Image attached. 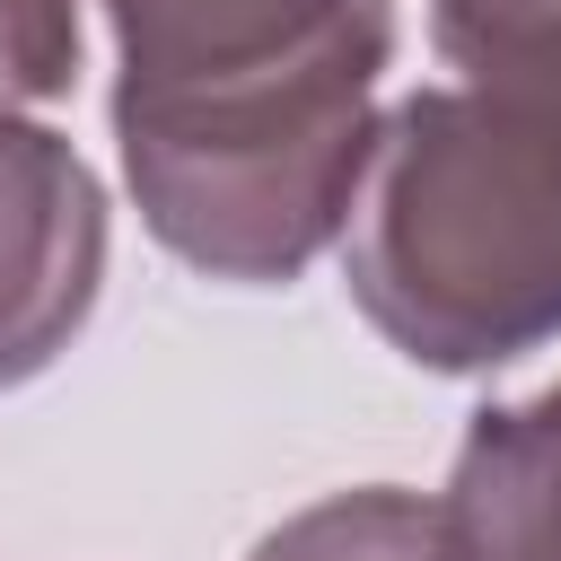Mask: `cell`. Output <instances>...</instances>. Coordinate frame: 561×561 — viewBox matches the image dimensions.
<instances>
[{"label": "cell", "instance_id": "obj_1", "mask_svg": "<svg viewBox=\"0 0 561 561\" xmlns=\"http://www.w3.org/2000/svg\"><path fill=\"white\" fill-rule=\"evenodd\" d=\"M114 149L167 254L210 280H298L377 149L386 0H105Z\"/></svg>", "mask_w": 561, "mask_h": 561}, {"label": "cell", "instance_id": "obj_2", "mask_svg": "<svg viewBox=\"0 0 561 561\" xmlns=\"http://www.w3.org/2000/svg\"><path fill=\"white\" fill-rule=\"evenodd\" d=\"M359 316L421 368H500L561 333V114L491 88H412L342 228Z\"/></svg>", "mask_w": 561, "mask_h": 561}, {"label": "cell", "instance_id": "obj_3", "mask_svg": "<svg viewBox=\"0 0 561 561\" xmlns=\"http://www.w3.org/2000/svg\"><path fill=\"white\" fill-rule=\"evenodd\" d=\"M105 280V193L88 158L0 96V386L70 351Z\"/></svg>", "mask_w": 561, "mask_h": 561}, {"label": "cell", "instance_id": "obj_4", "mask_svg": "<svg viewBox=\"0 0 561 561\" xmlns=\"http://www.w3.org/2000/svg\"><path fill=\"white\" fill-rule=\"evenodd\" d=\"M447 561H561V377L473 412L438 491Z\"/></svg>", "mask_w": 561, "mask_h": 561}, {"label": "cell", "instance_id": "obj_5", "mask_svg": "<svg viewBox=\"0 0 561 561\" xmlns=\"http://www.w3.org/2000/svg\"><path fill=\"white\" fill-rule=\"evenodd\" d=\"M430 35L465 88L561 114V0H430Z\"/></svg>", "mask_w": 561, "mask_h": 561}, {"label": "cell", "instance_id": "obj_6", "mask_svg": "<svg viewBox=\"0 0 561 561\" xmlns=\"http://www.w3.org/2000/svg\"><path fill=\"white\" fill-rule=\"evenodd\" d=\"M245 561H447L438 552V500L368 482V491H333L298 517H280Z\"/></svg>", "mask_w": 561, "mask_h": 561}, {"label": "cell", "instance_id": "obj_7", "mask_svg": "<svg viewBox=\"0 0 561 561\" xmlns=\"http://www.w3.org/2000/svg\"><path fill=\"white\" fill-rule=\"evenodd\" d=\"M79 0H0V96H70Z\"/></svg>", "mask_w": 561, "mask_h": 561}]
</instances>
